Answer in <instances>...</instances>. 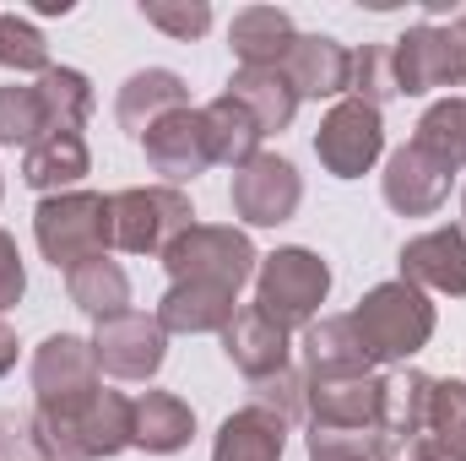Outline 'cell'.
Here are the masks:
<instances>
[{
    "instance_id": "obj_1",
    "label": "cell",
    "mask_w": 466,
    "mask_h": 461,
    "mask_svg": "<svg viewBox=\"0 0 466 461\" xmlns=\"http://www.w3.org/2000/svg\"><path fill=\"white\" fill-rule=\"evenodd\" d=\"M33 451L44 461H109L130 451V396L93 391L60 407H33Z\"/></svg>"
},
{
    "instance_id": "obj_2",
    "label": "cell",
    "mask_w": 466,
    "mask_h": 461,
    "mask_svg": "<svg viewBox=\"0 0 466 461\" xmlns=\"http://www.w3.org/2000/svg\"><path fill=\"white\" fill-rule=\"evenodd\" d=\"M326 299H331V266L315 250L282 244V250L260 255V266H255V310L266 321H277L288 337L304 332L309 321H320Z\"/></svg>"
},
{
    "instance_id": "obj_3",
    "label": "cell",
    "mask_w": 466,
    "mask_h": 461,
    "mask_svg": "<svg viewBox=\"0 0 466 461\" xmlns=\"http://www.w3.org/2000/svg\"><path fill=\"white\" fill-rule=\"evenodd\" d=\"M352 326H358V337H363L374 364H396L401 369L412 353H423L429 337H434V304H429L423 288L396 277V282H380V288H369L358 299Z\"/></svg>"
},
{
    "instance_id": "obj_4",
    "label": "cell",
    "mask_w": 466,
    "mask_h": 461,
    "mask_svg": "<svg viewBox=\"0 0 466 461\" xmlns=\"http://www.w3.org/2000/svg\"><path fill=\"white\" fill-rule=\"evenodd\" d=\"M33 239L44 250V261L55 271H71L82 261H98L115 244L109 223V196L98 190H66V196H44L33 212Z\"/></svg>"
},
{
    "instance_id": "obj_5",
    "label": "cell",
    "mask_w": 466,
    "mask_h": 461,
    "mask_svg": "<svg viewBox=\"0 0 466 461\" xmlns=\"http://www.w3.org/2000/svg\"><path fill=\"white\" fill-rule=\"evenodd\" d=\"M115 244L125 255H168V244L196 223V207L179 185H130L109 196Z\"/></svg>"
},
{
    "instance_id": "obj_6",
    "label": "cell",
    "mask_w": 466,
    "mask_h": 461,
    "mask_svg": "<svg viewBox=\"0 0 466 461\" xmlns=\"http://www.w3.org/2000/svg\"><path fill=\"white\" fill-rule=\"evenodd\" d=\"M255 266H260V255H255L249 233L233 223H190L163 255V271L174 282H218L233 293L255 277Z\"/></svg>"
},
{
    "instance_id": "obj_7",
    "label": "cell",
    "mask_w": 466,
    "mask_h": 461,
    "mask_svg": "<svg viewBox=\"0 0 466 461\" xmlns=\"http://www.w3.org/2000/svg\"><path fill=\"white\" fill-rule=\"evenodd\" d=\"M390 55H396V93H407V98H423L440 87H466V38L456 27L418 22L390 44Z\"/></svg>"
},
{
    "instance_id": "obj_8",
    "label": "cell",
    "mask_w": 466,
    "mask_h": 461,
    "mask_svg": "<svg viewBox=\"0 0 466 461\" xmlns=\"http://www.w3.org/2000/svg\"><path fill=\"white\" fill-rule=\"evenodd\" d=\"M385 152V119L363 98H337L320 130H315V158L331 179H363Z\"/></svg>"
},
{
    "instance_id": "obj_9",
    "label": "cell",
    "mask_w": 466,
    "mask_h": 461,
    "mask_svg": "<svg viewBox=\"0 0 466 461\" xmlns=\"http://www.w3.org/2000/svg\"><path fill=\"white\" fill-rule=\"evenodd\" d=\"M228 201H233V218H238V223H249V229H277V223H288V218L299 212V201H304V174H299L288 158L260 152L255 163H244V169L233 174Z\"/></svg>"
},
{
    "instance_id": "obj_10",
    "label": "cell",
    "mask_w": 466,
    "mask_h": 461,
    "mask_svg": "<svg viewBox=\"0 0 466 461\" xmlns=\"http://www.w3.org/2000/svg\"><path fill=\"white\" fill-rule=\"evenodd\" d=\"M87 343H93L98 369L115 374V380H152L163 369V358H168V332L147 310H125V315L98 321Z\"/></svg>"
},
{
    "instance_id": "obj_11",
    "label": "cell",
    "mask_w": 466,
    "mask_h": 461,
    "mask_svg": "<svg viewBox=\"0 0 466 461\" xmlns=\"http://www.w3.org/2000/svg\"><path fill=\"white\" fill-rule=\"evenodd\" d=\"M451 179H456V169H445V163L429 158L418 141H407V147H396V152L385 158L380 196H385V207L401 212V218H434V212L445 207V196H451Z\"/></svg>"
},
{
    "instance_id": "obj_12",
    "label": "cell",
    "mask_w": 466,
    "mask_h": 461,
    "mask_svg": "<svg viewBox=\"0 0 466 461\" xmlns=\"http://www.w3.org/2000/svg\"><path fill=\"white\" fill-rule=\"evenodd\" d=\"M98 358L87 337H71V332H55L44 337V347L33 353V407H60V402H76V396H93L98 391Z\"/></svg>"
},
{
    "instance_id": "obj_13",
    "label": "cell",
    "mask_w": 466,
    "mask_h": 461,
    "mask_svg": "<svg viewBox=\"0 0 466 461\" xmlns=\"http://www.w3.org/2000/svg\"><path fill=\"white\" fill-rule=\"evenodd\" d=\"M141 152H147V169L163 174V185H185V179L207 174V169H212V152H207L201 109H174V115H163L147 136H141Z\"/></svg>"
},
{
    "instance_id": "obj_14",
    "label": "cell",
    "mask_w": 466,
    "mask_h": 461,
    "mask_svg": "<svg viewBox=\"0 0 466 461\" xmlns=\"http://www.w3.org/2000/svg\"><path fill=\"white\" fill-rule=\"evenodd\" d=\"M401 282L423 288V293H466V233L461 229H429L401 244Z\"/></svg>"
},
{
    "instance_id": "obj_15",
    "label": "cell",
    "mask_w": 466,
    "mask_h": 461,
    "mask_svg": "<svg viewBox=\"0 0 466 461\" xmlns=\"http://www.w3.org/2000/svg\"><path fill=\"white\" fill-rule=\"evenodd\" d=\"M282 77L293 82L299 104L304 98H342L352 87V49L337 44L331 33H299L288 60H282Z\"/></svg>"
},
{
    "instance_id": "obj_16",
    "label": "cell",
    "mask_w": 466,
    "mask_h": 461,
    "mask_svg": "<svg viewBox=\"0 0 466 461\" xmlns=\"http://www.w3.org/2000/svg\"><path fill=\"white\" fill-rule=\"evenodd\" d=\"M309 424H320V429H374L380 435V374L309 380Z\"/></svg>"
},
{
    "instance_id": "obj_17",
    "label": "cell",
    "mask_w": 466,
    "mask_h": 461,
    "mask_svg": "<svg viewBox=\"0 0 466 461\" xmlns=\"http://www.w3.org/2000/svg\"><path fill=\"white\" fill-rule=\"evenodd\" d=\"M238 315V293L218 288V282H168L163 304H157V326L168 337H212L228 332V321Z\"/></svg>"
},
{
    "instance_id": "obj_18",
    "label": "cell",
    "mask_w": 466,
    "mask_h": 461,
    "mask_svg": "<svg viewBox=\"0 0 466 461\" xmlns=\"http://www.w3.org/2000/svg\"><path fill=\"white\" fill-rule=\"evenodd\" d=\"M174 109H190V87H185V77H179V71H168V66L130 71V77H125V87H119V98H115L119 130H130L136 141H141V136H147L163 115H174Z\"/></svg>"
},
{
    "instance_id": "obj_19",
    "label": "cell",
    "mask_w": 466,
    "mask_h": 461,
    "mask_svg": "<svg viewBox=\"0 0 466 461\" xmlns=\"http://www.w3.org/2000/svg\"><path fill=\"white\" fill-rule=\"evenodd\" d=\"M223 353H228V364L255 385V380H266V374H277V369H288V332L277 326V321H266L255 304H238V315L228 321V332H223Z\"/></svg>"
},
{
    "instance_id": "obj_20",
    "label": "cell",
    "mask_w": 466,
    "mask_h": 461,
    "mask_svg": "<svg viewBox=\"0 0 466 461\" xmlns=\"http://www.w3.org/2000/svg\"><path fill=\"white\" fill-rule=\"evenodd\" d=\"M196 440V413L174 391H147L130 402V446L147 456H174Z\"/></svg>"
},
{
    "instance_id": "obj_21",
    "label": "cell",
    "mask_w": 466,
    "mask_h": 461,
    "mask_svg": "<svg viewBox=\"0 0 466 461\" xmlns=\"http://www.w3.org/2000/svg\"><path fill=\"white\" fill-rule=\"evenodd\" d=\"M293 38H299V27H293V16H288L282 5H244V11L233 16V27H228L233 60L249 66V71L282 66L288 49H293Z\"/></svg>"
},
{
    "instance_id": "obj_22",
    "label": "cell",
    "mask_w": 466,
    "mask_h": 461,
    "mask_svg": "<svg viewBox=\"0 0 466 461\" xmlns=\"http://www.w3.org/2000/svg\"><path fill=\"white\" fill-rule=\"evenodd\" d=\"M304 374L326 380V374H374V358L358 337L352 315H320L304 326Z\"/></svg>"
},
{
    "instance_id": "obj_23",
    "label": "cell",
    "mask_w": 466,
    "mask_h": 461,
    "mask_svg": "<svg viewBox=\"0 0 466 461\" xmlns=\"http://www.w3.org/2000/svg\"><path fill=\"white\" fill-rule=\"evenodd\" d=\"M93 174V147L87 136H44L38 147L22 152V185L38 196H66Z\"/></svg>"
},
{
    "instance_id": "obj_24",
    "label": "cell",
    "mask_w": 466,
    "mask_h": 461,
    "mask_svg": "<svg viewBox=\"0 0 466 461\" xmlns=\"http://www.w3.org/2000/svg\"><path fill=\"white\" fill-rule=\"evenodd\" d=\"M282 451H288V424L255 402L228 413L212 440V461H282Z\"/></svg>"
},
{
    "instance_id": "obj_25",
    "label": "cell",
    "mask_w": 466,
    "mask_h": 461,
    "mask_svg": "<svg viewBox=\"0 0 466 461\" xmlns=\"http://www.w3.org/2000/svg\"><path fill=\"white\" fill-rule=\"evenodd\" d=\"M228 98L260 125V136L288 130L293 115H299V93H293V82L282 77V66H271V71H249V66H238V71L228 77Z\"/></svg>"
},
{
    "instance_id": "obj_26",
    "label": "cell",
    "mask_w": 466,
    "mask_h": 461,
    "mask_svg": "<svg viewBox=\"0 0 466 461\" xmlns=\"http://www.w3.org/2000/svg\"><path fill=\"white\" fill-rule=\"evenodd\" d=\"M429 407H434V374L407 364L380 374V435H423Z\"/></svg>"
},
{
    "instance_id": "obj_27",
    "label": "cell",
    "mask_w": 466,
    "mask_h": 461,
    "mask_svg": "<svg viewBox=\"0 0 466 461\" xmlns=\"http://www.w3.org/2000/svg\"><path fill=\"white\" fill-rule=\"evenodd\" d=\"M201 130H207V152H212V163H223V169H244V163H255L260 158V125L244 115L238 104H233L228 93L223 98H212L207 109H201Z\"/></svg>"
},
{
    "instance_id": "obj_28",
    "label": "cell",
    "mask_w": 466,
    "mask_h": 461,
    "mask_svg": "<svg viewBox=\"0 0 466 461\" xmlns=\"http://www.w3.org/2000/svg\"><path fill=\"white\" fill-rule=\"evenodd\" d=\"M66 293H71V304H76L82 315H93V321H109V315H125V310H130V277H125V266L109 261V255L71 266V271H66Z\"/></svg>"
},
{
    "instance_id": "obj_29",
    "label": "cell",
    "mask_w": 466,
    "mask_h": 461,
    "mask_svg": "<svg viewBox=\"0 0 466 461\" xmlns=\"http://www.w3.org/2000/svg\"><path fill=\"white\" fill-rule=\"evenodd\" d=\"M38 98L49 115V136H82V125L93 115V82L71 66H49L38 77Z\"/></svg>"
},
{
    "instance_id": "obj_30",
    "label": "cell",
    "mask_w": 466,
    "mask_h": 461,
    "mask_svg": "<svg viewBox=\"0 0 466 461\" xmlns=\"http://www.w3.org/2000/svg\"><path fill=\"white\" fill-rule=\"evenodd\" d=\"M423 446L429 461H466V380H434Z\"/></svg>"
},
{
    "instance_id": "obj_31",
    "label": "cell",
    "mask_w": 466,
    "mask_h": 461,
    "mask_svg": "<svg viewBox=\"0 0 466 461\" xmlns=\"http://www.w3.org/2000/svg\"><path fill=\"white\" fill-rule=\"evenodd\" d=\"M412 141L429 152V158H440L445 169H466V98H440V104H429L423 119H418V130H412Z\"/></svg>"
},
{
    "instance_id": "obj_32",
    "label": "cell",
    "mask_w": 466,
    "mask_h": 461,
    "mask_svg": "<svg viewBox=\"0 0 466 461\" xmlns=\"http://www.w3.org/2000/svg\"><path fill=\"white\" fill-rule=\"evenodd\" d=\"M49 136V115L38 98V82H11L0 87V147H38Z\"/></svg>"
},
{
    "instance_id": "obj_33",
    "label": "cell",
    "mask_w": 466,
    "mask_h": 461,
    "mask_svg": "<svg viewBox=\"0 0 466 461\" xmlns=\"http://www.w3.org/2000/svg\"><path fill=\"white\" fill-rule=\"evenodd\" d=\"M0 66L16 71V77H44L55 66L44 33L27 16H16V11H0Z\"/></svg>"
},
{
    "instance_id": "obj_34",
    "label": "cell",
    "mask_w": 466,
    "mask_h": 461,
    "mask_svg": "<svg viewBox=\"0 0 466 461\" xmlns=\"http://www.w3.org/2000/svg\"><path fill=\"white\" fill-rule=\"evenodd\" d=\"M249 402L266 407V413H277L288 429H293V424H309V380H304L293 364L277 369V374H266V380H255V385H249Z\"/></svg>"
},
{
    "instance_id": "obj_35",
    "label": "cell",
    "mask_w": 466,
    "mask_h": 461,
    "mask_svg": "<svg viewBox=\"0 0 466 461\" xmlns=\"http://www.w3.org/2000/svg\"><path fill=\"white\" fill-rule=\"evenodd\" d=\"M348 98H363V104H385V98H396V55H390V44H363L358 55H352V87Z\"/></svg>"
},
{
    "instance_id": "obj_36",
    "label": "cell",
    "mask_w": 466,
    "mask_h": 461,
    "mask_svg": "<svg viewBox=\"0 0 466 461\" xmlns=\"http://www.w3.org/2000/svg\"><path fill=\"white\" fill-rule=\"evenodd\" d=\"M141 16H147V27H157V33H168L179 44H196L212 27L207 0H141Z\"/></svg>"
},
{
    "instance_id": "obj_37",
    "label": "cell",
    "mask_w": 466,
    "mask_h": 461,
    "mask_svg": "<svg viewBox=\"0 0 466 461\" xmlns=\"http://www.w3.org/2000/svg\"><path fill=\"white\" fill-rule=\"evenodd\" d=\"M304 446H309V461H374L380 435L374 429H320V424H309Z\"/></svg>"
},
{
    "instance_id": "obj_38",
    "label": "cell",
    "mask_w": 466,
    "mask_h": 461,
    "mask_svg": "<svg viewBox=\"0 0 466 461\" xmlns=\"http://www.w3.org/2000/svg\"><path fill=\"white\" fill-rule=\"evenodd\" d=\"M22 293H27V266H22V250H16V239L0 229V315L5 310H16L22 304Z\"/></svg>"
},
{
    "instance_id": "obj_39",
    "label": "cell",
    "mask_w": 466,
    "mask_h": 461,
    "mask_svg": "<svg viewBox=\"0 0 466 461\" xmlns=\"http://www.w3.org/2000/svg\"><path fill=\"white\" fill-rule=\"evenodd\" d=\"M0 461H38L33 429H27V418H16V413H0Z\"/></svg>"
},
{
    "instance_id": "obj_40",
    "label": "cell",
    "mask_w": 466,
    "mask_h": 461,
    "mask_svg": "<svg viewBox=\"0 0 466 461\" xmlns=\"http://www.w3.org/2000/svg\"><path fill=\"white\" fill-rule=\"evenodd\" d=\"M374 461H429V446L423 435H380Z\"/></svg>"
},
{
    "instance_id": "obj_41",
    "label": "cell",
    "mask_w": 466,
    "mask_h": 461,
    "mask_svg": "<svg viewBox=\"0 0 466 461\" xmlns=\"http://www.w3.org/2000/svg\"><path fill=\"white\" fill-rule=\"evenodd\" d=\"M11 369H16V332L0 321V380H5Z\"/></svg>"
},
{
    "instance_id": "obj_42",
    "label": "cell",
    "mask_w": 466,
    "mask_h": 461,
    "mask_svg": "<svg viewBox=\"0 0 466 461\" xmlns=\"http://www.w3.org/2000/svg\"><path fill=\"white\" fill-rule=\"evenodd\" d=\"M451 27H456V33L466 38V11H456V16H451Z\"/></svg>"
},
{
    "instance_id": "obj_43",
    "label": "cell",
    "mask_w": 466,
    "mask_h": 461,
    "mask_svg": "<svg viewBox=\"0 0 466 461\" xmlns=\"http://www.w3.org/2000/svg\"><path fill=\"white\" fill-rule=\"evenodd\" d=\"M461 233H466V185H461Z\"/></svg>"
},
{
    "instance_id": "obj_44",
    "label": "cell",
    "mask_w": 466,
    "mask_h": 461,
    "mask_svg": "<svg viewBox=\"0 0 466 461\" xmlns=\"http://www.w3.org/2000/svg\"><path fill=\"white\" fill-rule=\"evenodd\" d=\"M0 196H5V190H0Z\"/></svg>"
}]
</instances>
